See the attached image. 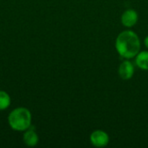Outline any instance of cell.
Returning a JSON list of instances; mask_svg holds the SVG:
<instances>
[{
    "label": "cell",
    "instance_id": "5b68a950",
    "mask_svg": "<svg viewBox=\"0 0 148 148\" xmlns=\"http://www.w3.org/2000/svg\"><path fill=\"white\" fill-rule=\"evenodd\" d=\"M119 75L123 80H130L134 74V68L131 62L124 61L119 67Z\"/></svg>",
    "mask_w": 148,
    "mask_h": 148
},
{
    "label": "cell",
    "instance_id": "52a82bcc",
    "mask_svg": "<svg viewBox=\"0 0 148 148\" xmlns=\"http://www.w3.org/2000/svg\"><path fill=\"white\" fill-rule=\"evenodd\" d=\"M136 64L137 66L144 70H148V51L139 52L136 56Z\"/></svg>",
    "mask_w": 148,
    "mask_h": 148
},
{
    "label": "cell",
    "instance_id": "8992f818",
    "mask_svg": "<svg viewBox=\"0 0 148 148\" xmlns=\"http://www.w3.org/2000/svg\"><path fill=\"white\" fill-rule=\"evenodd\" d=\"M23 141L25 145L29 147H34L38 143V136L37 134L33 129H27L25 134H23Z\"/></svg>",
    "mask_w": 148,
    "mask_h": 148
},
{
    "label": "cell",
    "instance_id": "7a4b0ae2",
    "mask_svg": "<svg viewBox=\"0 0 148 148\" xmlns=\"http://www.w3.org/2000/svg\"><path fill=\"white\" fill-rule=\"evenodd\" d=\"M9 124L13 130L25 131L29 128L31 124V114L24 108L14 109L8 117Z\"/></svg>",
    "mask_w": 148,
    "mask_h": 148
},
{
    "label": "cell",
    "instance_id": "9c48e42d",
    "mask_svg": "<svg viewBox=\"0 0 148 148\" xmlns=\"http://www.w3.org/2000/svg\"><path fill=\"white\" fill-rule=\"evenodd\" d=\"M144 42H145V45H146V47L148 48V36L145 38V40H144Z\"/></svg>",
    "mask_w": 148,
    "mask_h": 148
},
{
    "label": "cell",
    "instance_id": "277c9868",
    "mask_svg": "<svg viewBox=\"0 0 148 148\" xmlns=\"http://www.w3.org/2000/svg\"><path fill=\"white\" fill-rule=\"evenodd\" d=\"M138 22V13L133 10L129 9L123 12L121 16V23L125 27L130 28L134 26Z\"/></svg>",
    "mask_w": 148,
    "mask_h": 148
},
{
    "label": "cell",
    "instance_id": "ba28073f",
    "mask_svg": "<svg viewBox=\"0 0 148 148\" xmlns=\"http://www.w3.org/2000/svg\"><path fill=\"white\" fill-rule=\"evenodd\" d=\"M10 104V98L9 95L4 92L0 90V110H4L6 109Z\"/></svg>",
    "mask_w": 148,
    "mask_h": 148
},
{
    "label": "cell",
    "instance_id": "3957f363",
    "mask_svg": "<svg viewBox=\"0 0 148 148\" xmlns=\"http://www.w3.org/2000/svg\"><path fill=\"white\" fill-rule=\"evenodd\" d=\"M90 141L92 145H94L96 147H103L108 144L109 137L106 132L102 130H96L91 134Z\"/></svg>",
    "mask_w": 148,
    "mask_h": 148
},
{
    "label": "cell",
    "instance_id": "6da1fadb",
    "mask_svg": "<svg viewBox=\"0 0 148 148\" xmlns=\"http://www.w3.org/2000/svg\"><path fill=\"white\" fill-rule=\"evenodd\" d=\"M118 54L123 58L130 59L138 55L140 50V41L136 33L132 30H124L120 33L115 41Z\"/></svg>",
    "mask_w": 148,
    "mask_h": 148
}]
</instances>
